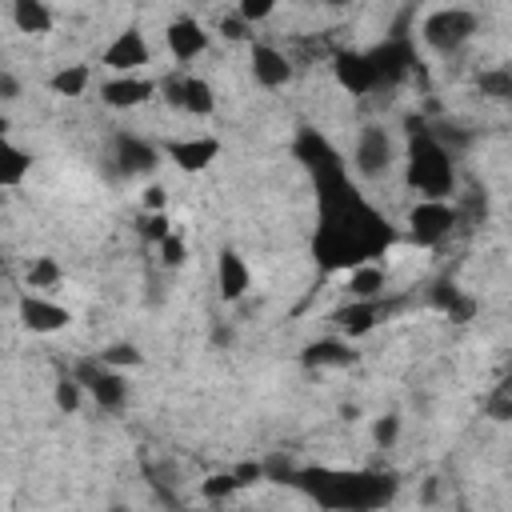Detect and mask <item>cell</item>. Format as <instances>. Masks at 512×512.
Listing matches in <instances>:
<instances>
[{"mask_svg":"<svg viewBox=\"0 0 512 512\" xmlns=\"http://www.w3.org/2000/svg\"><path fill=\"white\" fill-rule=\"evenodd\" d=\"M408 184L420 192V200H448L456 192V168L440 140L420 136L408 156Z\"/></svg>","mask_w":512,"mask_h":512,"instance_id":"6da1fadb","label":"cell"},{"mask_svg":"<svg viewBox=\"0 0 512 512\" xmlns=\"http://www.w3.org/2000/svg\"><path fill=\"white\" fill-rule=\"evenodd\" d=\"M480 28V16L472 8H428L420 16V40L436 52V56H456Z\"/></svg>","mask_w":512,"mask_h":512,"instance_id":"7a4b0ae2","label":"cell"},{"mask_svg":"<svg viewBox=\"0 0 512 512\" xmlns=\"http://www.w3.org/2000/svg\"><path fill=\"white\" fill-rule=\"evenodd\" d=\"M400 160V148H396V136L384 128V124H364L352 140V172L360 180H384Z\"/></svg>","mask_w":512,"mask_h":512,"instance_id":"3957f363","label":"cell"},{"mask_svg":"<svg viewBox=\"0 0 512 512\" xmlns=\"http://www.w3.org/2000/svg\"><path fill=\"white\" fill-rule=\"evenodd\" d=\"M460 224V212L452 200H416L408 212V232L420 248H432L440 240L452 236V228Z\"/></svg>","mask_w":512,"mask_h":512,"instance_id":"277c9868","label":"cell"},{"mask_svg":"<svg viewBox=\"0 0 512 512\" xmlns=\"http://www.w3.org/2000/svg\"><path fill=\"white\" fill-rule=\"evenodd\" d=\"M152 60V48H148V40H144V32L140 28H120L112 40H108V48L100 52V64L112 72V76H140V68Z\"/></svg>","mask_w":512,"mask_h":512,"instance_id":"5b68a950","label":"cell"},{"mask_svg":"<svg viewBox=\"0 0 512 512\" xmlns=\"http://www.w3.org/2000/svg\"><path fill=\"white\" fill-rule=\"evenodd\" d=\"M80 384H84V392L100 404V408H120L124 400H128V384H124V372H116V368H104L100 360H84V364H76V372H72Z\"/></svg>","mask_w":512,"mask_h":512,"instance_id":"8992f818","label":"cell"},{"mask_svg":"<svg viewBox=\"0 0 512 512\" xmlns=\"http://www.w3.org/2000/svg\"><path fill=\"white\" fill-rule=\"evenodd\" d=\"M160 92H164V100H168L172 108H184L188 116H212V112H216V92H212V84H208L204 76L184 72V76L160 84Z\"/></svg>","mask_w":512,"mask_h":512,"instance_id":"52a82bcc","label":"cell"},{"mask_svg":"<svg viewBox=\"0 0 512 512\" xmlns=\"http://www.w3.org/2000/svg\"><path fill=\"white\" fill-rule=\"evenodd\" d=\"M16 308H20V324L28 332H36V336H52V332H60V328L72 324V312L60 300L40 296V292H24Z\"/></svg>","mask_w":512,"mask_h":512,"instance_id":"ba28073f","label":"cell"},{"mask_svg":"<svg viewBox=\"0 0 512 512\" xmlns=\"http://www.w3.org/2000/svg\"><path fill=\"white\" fill-rule=\"evenodd\" d=\"M164 44H168V56L176 64H192V60H200L208 52V28L196 16H176L164 28Z\"/></svg>","mask_w":512,"mask_h":512,"instance_id":"9c48e42d","label":"cell"},{"mask_svg":"<svg viewBox=\"0 0 512 512\" xmlns=\"http://www.w3.org/2000/svg\"><path fill=\"white\" fill-rule=\"evenodd\" d=\"M156 92H160V84H156L152 76H108V80L100 84V100H104L108 108H120V112L148 104Z\"/></svg>","mask_w":512,"mask_h":512,"instance_id":"30bf717a","label":"cell"},{"mask_svg":"<svg viewBox=\"0 0 512 512\" xmlns=\"http://www.w3.org/2000/svg\"><path fill=\"white\" fill-rule=\"evenodd\" d=\"M336 76H340V84H344L352 96H364V92H372V88L384 80V68H380V56L344 52V56H336Z\"/></svg>","mask_w":512,"mask_h":512,"instance_id":"8fae6325","label":"cell"},{"mask_svg":"<svg viewBox=\"0 0 512 512\" xmlns=\"http://www.w3.org/2000/svg\"><path fill=\"white\" fill-rule=\"evenodd\" d=\"M248 64H252V80L260 88H284L292 80V60L276 44H252Z\"/></svg>","mask_w":512,"mask_h":512,"instance_id":"7c38bea8","label":"cell"},{"mask_svg":"<svg viewBox=\"0 0 512 512\" xmlns=\"http://www.w3.org/2000/svg\"><path fill=\"white\" fill-rule=\"evenodd\" d=\"M164 152H168V160H172L176 168H184V172H200V168H208V164L220 156V140H212V136L168 140Z\"/></svg>","mask_w":512,"mask_h":512,"instance_id":"4fadbf2b","label":"cell"},{"mask_svg":"<svg viewBox=\"0 0 512 512\" xmlns=\"http://www.w3.org/2000/svg\"><path fill=\"white\" fill-rule=\"evenodd\" d=\"M216 288H220V300H228V304H236L252 288V272H248L240 252H232V248L220 252V260H216Z\"/></svg>","mask_w":512,"mask_h":512,"instance_id":"5bb4252c","label":"cell"},{"mask_svg":"<svg viewBox=\"0 0 512 512\" xmlns=\"http://www.w3.org/2000/svg\"><path fill=\"white\" fill-rule=\"evenodd\" d=\"M384 288H388V268L380 260H364V264L348 268V276H344V292L352 300H380Z\"/></svg>","mask_w":512,"mask_h":512,"instance_id":"9a60e30c","label":"cell"},{"mask_svg":"<svg viewBox=\"0 0 512 512\" xmlns=\"http://www.w3.org/2000/svg\"><path fill=\"white\" fill-rule=\"evenodd\" d=\"M8 16H12L16 32H28V36L52 32V24H56V16H52V8H48L44 0H12Z\"/></svg>","mask_w":512,"mask_h":512,"instance_id":"2e32d148","label":"cell"},{"mask_svg":"<svg viewBox=\"0 0 512 512\" xmlns=\"http://www.w3.org/2000/svg\"><path fill=\"white\" fill-rule=\"evenodd\" d=\"M376 320H380L376 300H352L348 308H340V312H336V328H340V336H348V340L368 336V332L376 328Z\"/></svg>","mask_w":512,"mask_h":512,"instance_id":"e0dca14e","label":"cell"},{"mask_svg":"<svg viewBox=\"0 0 512 512\" xmlns=\"http://www.w3.org/2000/svg\"><path fill=\"white\" fill-rule=\"evenodd\" d=\"M32 172V152H24L16 140H0V184L4 188H20L24 176Z\"/></svg>","mask_w":512,"mask_h":512,"instance_id":"ac0fdd59","label":"cell"},{"mask_svg":"<svg viewBox=\"0 0 512 512\" xmlns=\"http://www.w3.org/2000/svg\"><path fill=\"white\" fill-rule=\"evenodd\" d=\"M352 360H356V352L348 340H316L304 352V364H312V368H344Z\"/></svg>","mask_w":512,"mask_h":512,"instance_id":"d6986e66","label":"cell"},{"mask_svg":"<svg viewBox=\"0 0 512 512\" xmlns=\"http://www.w3.org/2000/svg\"><path fill=\"white\" fill-rule=\"evenodd\" d=\"M116 164H120V172H148L152 164H156V148H148V144H140L136 136H120L116 140Z\"/></svg>","mask_w":512,"mask_h":512,"instance_id":"ffe728a7","label":"cell"},{"mask_svg":"<svg viewBox=\"0 0 512 512\" xmlns=\"http://www.w3.org/2000/svg\"><path fill=\"white\" fill-rule=\"evenodd\" d=\"M92 84V68L88 64H64L60 72H52L48 88L56 96H84V88Z\"/></svg>","mask_w":512,"mask_h":512,"instance_id":"44dd1931","label":"cell"},{"mask_svg":"<svg viewBox=\"0 0 512 512\" xmlns=\"http://www.w3.org/2000/svg\"><path fill=\"white\" fill-rule=\"evenodd\" d=\"M60 280H64V268H60L52 256H36V260L28 264V292L48 296V292H52Z\"/></svg>","mask_w":512,"mask_h":512,"instance_id":"7402d4cb","label":"cell"},{"mask_svg":"<svg viewBox=\"0 0 512 512\" xmlns=\"http://www.w3.org/2000/svg\"><path fill=\"white\" fill-rule=\"evenodd\" d=\"M52 400H56V408H60L64 416L80 412V400H84V384H80L76 376H60V380H56V388H52Z\"/></svg>","mask_w":512,"mask_h":512,"instance_id":"603a6c76","label":"cell"},{"mask_svg":"<svg viewBox=\"0 0 512 512\" xmlns=\"http://www.w3.org/2000/svg\"><path fill=\"white\" fill-rule=\"evenodd\" d=\"M96 360H100L104 368H116V372H124V368H136L144 356H140V348H136V344H124V340H120V344H108V348H104Z\"/></svg>","mask_w":512,"mask_h":512,"instance_id":"cb8c5ba5","label":"cell"},{"mask_svg":"<svg viewBox=\"0 0 512 512\" xmlns=\"http://www.w3.org/2000/svg\"><path fill=\"white\" fill-rule=\"evenodd\" d=\"M236 488H240L236 472H216V476H208V480L200 484V496H204V500H220V496H232Z\"/></svg>","mask_w":512,"mask_h":512,"instance_id":"d4e9b609","label":"cell"},{"mask_svg":"<svg viewBox=\"0 0 512 512\" xmlns=\"http://www.w3.org/2000/svg\"><path fill=\"white\" fill-rule=\"evenodd\" d=\"M156 252H160V264H164V268H180V264H184V256H188V248H184V236H180V232L164 236V240L156 244Z\"/></svg>","mask_w":512,"mask_h":512,"instance_id":"484cf974","label":"cell"},{"mask_svg":"<svg viewBox=\"0 0 512 512\" xmlns=\"http://www.w3.org/2000/svg\"><path fill=\"white\" fill-rule=\"evenodd\" d=\"M272 12H276V4H272V0H240V4H236V16H240L248 28H252V24H260V20H268Z\"/></svg>","mask_w":512,"mask_h":512,"instance_id":"4316f807","label":"cell"},{"mask_svg":"<svg viewBox=\"0 0 512 512\" xmlns=\"http://www.w3.org/2000/svg\"><path fill=\"white\" fill-rule=\"evenodd\" d=\"M396 436H400V416H396V412L376 416V424H372V440H376L380 448H392V444H396Z\"/></svg>","mask_w":512,"mask_h":512,"instance_id":"83f0119b","label":"cell"},{"mask_svg":"<svg viewBox=\"0 0 512 512\" xmlns=\"http://www.w3.org/2000/svg\"><path fill=\"white\" fill-rule=\"evenodd\" d=\"M480 88L492 92L496 100H512V72H484L480 76Z\"/></svg>","mask_w":512,"mask_h":512,"instance_id":"f1b7e54d","label":"cell"},{"mask_svg":"<svg viewBox=\"0 0 512 512\" xmlns=\"http://www.w3.org/2000/svg\"><path fill=\"white\" fill-rule=\"evenodd\" d=\"M140 204H144L148 216H152V212H164V208H168V188H164V184H144Z\"/></svg>","mask_w":512,"mask_h":512,"instance_id":"f546056e","label":"cell"},{"mask_svg":"<svg viewBox=\"0 0 512 512\" xmlns=\"http://www.w3.org/2000/svg\"><path fill=\"white\" fill-rule=\"evenodd\" d=\"M144 236L160 244L164 236H172V220H168L164 212H152V216H144Z\"/></svg>","mask_w":512,"mask_h":512,"instance_id":"4dcf8cb0","label":"cell"},{"mask_svg":"<svg viewBox=\"0 0 512 512\" xmlns=\"http://www.w3.org/2000/svg\"><path fill=\"white\" fill-rule=\"evenodd\" d=\"M248 24L236 16V12H228V16H220V36H228V40H248Z\"/></svg>","mask_w":512,"mask_h":512,"instance_id":"1f68e13d","label":"cell"},{"mask_svg":"<svg viewBox=\"0 0 512 512\" xmlns=\"http://www.w3.org/2000/svg\"><path fill=\"white\" fill-rule=\"evenodd\" d=\"M488 416L492 420H512V388H504L500 396L488 400Z\"/></svg>","mask_w":512,"mask_h":512,"instance_id":"d6a6232c","label":"cell"},{"mask_svg":"<svg viewBox=\"0 0 512 512\" xmlns=\"http://www.w3.org/2000/svg\"><path fill=\"white\" fill-rule=\"evenodd\" d=\"M0 100H4V104L20 100V80L12 76V68H0Z\"/></svg>","mask_w":512,"mask_h":512,"instance_id":"836d02e7","label":"cell"}]
</instances>
